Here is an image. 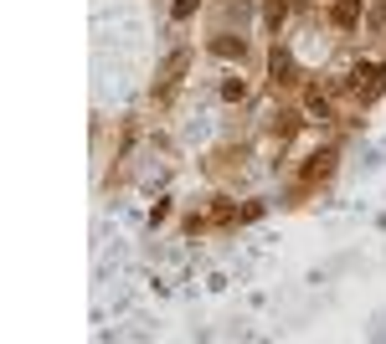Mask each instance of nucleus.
Segmentation results:
<instances>
[{
  "mask_svg": "<svg viewBox=\"0 0 386 344\" xmlns=\"http://www.w3.org/2000/svg\"><path fill=\"white\" fill-rule=\"evenodd\" d=\"M211 52H217V57H237V62H242L247 47H242V36H237V41H232V36H217V41H211Z\"/></svg>",
  "mask_w": 386,
  "mask_h": 344,
  "instance_id": "3",
  "label": "nucleus"
},
{
  "mask_svg": "<svg viewBox=\"0 0 386 344\" xmlns=\"http://www.w3.org/2000/svg\"><path fill=\"white\" fill-rule=\"evenodd\" d=\"M191 11H196V0H176V21H186Z\"/></svg>",
  "mask_w": 386,
  "mask_h": 344,
  "instance_id": "10",
  "label": "nucleus"
},
{
  "mask_svg": "<svg viewBox=\"0 0 386 344\" xmlns=\"http://www.w3.org/2000/svg\"><path fill=\"white\" fill-rule=\"evenodd\" d=\"M186 62H191L186 52H170V62H165V77H176V72H186Z\"/></svg>",
  "mask_w": 386,
  "mask_h": 344,
  "instance_id": "7",
  "label": "nucleus"
},
{
  "mask_svg": "<svg viewBox=\"0 0 386 344\" xmlns=\"http://www.w3.org/2000/svg\"><path fill=\"white\" fill-rule=\"evenodd\" d=\"M247 88H242V77H232V82H222V98H232V103H237Z\"/></svg>",
  "mask_w": 386,
  "mask_h": 344,
  "instance_id": "8",
  "label": "nucleus"
},
{
  "mask_svg": "<svg viewBox=\"0 0 386 344\" xmlns=\"http://www.w3.org/2000/svg\"><path fill=\"white\" fill-rule=\"evenodd\" d=\"M284 11H289V6H284V0H268V11H263V16H268V21H273V26H278V21H284Z\"/></svg>",
  "mask_w": 386,
  "mask_h": 344,
  "instance_id": "9",
  "label": "nucleus"
},
{
  "mask_svg": "<svg viewBox=\"0 0 386 344\" xmlns=\"http://www.w3.org/2000/svg\"><path fill=\"white\" fill-rule=\"evenodd\" d=\"M289 72H294V62H289V52H273V77H278V82H294Z\"/></svg>",
  "mask_w": 386,
  "mask_h": 344,
  "instance_id": "6",
  "label": "nucleus"
},
{
  "mask_svg": "<svg viewBox=\"0 0 386 344\" xmlns=\"http://www.w3.org/2000/svg\"><path fill=\"white\" fill-rule=\"evenodd\" d=\"M381 77H386L381 67H366V72H355V77H350V88H355L360 98H376V93H381Z\"/></svg>",
  "mask_w": 386,
  "mask_h": 344,
  "instance_id": "1",
  "label": "nucleus"
},
{
  "mask_svg": "<svg viewBox=\"0 0 386 344\" xmlns=\"http://www.w3.org/2000/svg\"><path fill=\"white\" fill-rule=\"evenodd\" d=\"M330 21H335V26H355V21H360V0H335V11H330Z\"/></svg>",
  "mask_w": 386,
  "mask_h": 344,
  "instance_id": "2",
  "label": "nucleus"
},
{
  "mask_svg": "<svg viewBox=\"0 0 386 344\" xmlns=\"http://www.w3.org/2000/svg\"><path fill=\"white\" fill-rule=\"evenodd\" d=\"M335 170V155H314V165L304 170V180H319V175H330Z\"/></svg>",
  "mask_w": 386,
  "mask_h": 344,
  "instance_id": "5",
  "label": "nucleus"
},
{
  "mask_svg": "<svg viewBox=\"0 0 386 344\" xmlns=\"http://www.w3.org/2000/svg\"><path fill=\"white\" fill-rule=\"evenodd\" d=\"M304 113H309L314 123H325V118H330V103L319 98V93H309V98H304Z\"/></svg>",
  "mask_w": 386,
  "mask_h": 344,
  "instance_id": "4",
  "label": "nucleus"
}]
</instances>
